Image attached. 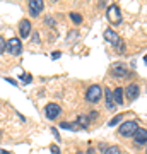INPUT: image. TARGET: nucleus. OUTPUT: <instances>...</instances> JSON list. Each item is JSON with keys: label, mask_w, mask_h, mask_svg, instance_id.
Here are the masks:
<instances>
[{"label": "nucleus", "mask_w": 147, "mask_h": 154, "mask_svg": "<svg viewBox=\"0 0 147 154\" xmlns=\"http://www.w3.org/2000/svg\"><path fill=\"white\" fill-rule=\"evenodd\" d=\"M5 81H7L9 84H14V86H19V84H17L16 81H14V79H9V77H5Z\"/></svg>", "instance_id": "25"}, {"label": "nucleus", "mask_w": 147, "mask_h": 154, "mask_svg": "<svg viewBox=\"0 0 147 154\" xmlns=\"http://www.w3.org/2000/svg\"><path fill=\"white\" fill-rule=\"evenodd\" d=\"M60 128H67V130H77V123H70V122H62Z\"/></svg>", "instance_id": "14"}, {"label": "nucleus", "mask_w": 147, "mask_h": 154, "mask_svg": "<svg viewBox=\"0 0 147 154\" xmlns=\"http://www.w3.org/2000/svg\"><path fill=\"white\" fill-rule=\"evenodd\" d=\"M120 122H121V115H116V116H113V118L109 120L108 125H109V127H115L116 123H120Z\"/></svg>", "instance_id": "18"}, {"label": "nucleus", "mask_w": 147, "mask_h": 154, "mask_svg": "<svg viewBox=\"0 0 147 154\" xmlns=\"http://www.w3.org/2000/svg\"><path fill=\"white\" fill-rule=\"evenodd\" d=\"M19 34H21V38H27L29 34H31V22L27 21V19H22L19 22Z\"/></svg>", "instance_id": "7"}, {"label": "nucleus", "mask_w": 147, "mask_h": 154, "mask_svg": "<svg viewBox=\"0 0 147 154\" xmlns=\"http://www.w3.org/2000/svg\"><path fill=\"white\" fill-rule=\"evenodd\" d=\"M104 39H106L108 43L115 45V46L121 43V41H120V38H118V34L115 33L113 29H106V31H104Z\"/></svg>", "instance_id": "9"}, {"label": "nucleus", "mask_w": 147, "mask_h": 154, "mask_svg": "<svg viewBox=\"0 0 147 154\" xmlns=\"http://www.w3.org/2000/svg\"><path fill=\"white\" fill-rule=\"evenodd\" d=\"M113 99H115V105H123V89L116 88L113 91Z\"/></svg>", "instance_id": "12"}, {"label": "nucleus", "mask_w": 147, "mask_h": 154, "mask_svg": "<svg viewBox=\"0 0 147 154\" xmlns=\"http://www.w3.org/2000/svg\"><path fill=\"white\" fill-rule=\"evenodd\" d=\"M106 16H108V21L111 22V24H118V22L121 21L120 9H118V5H116V4H111V5L108 7V12H106Z\"/></svg>", "instance_id": "3"}, {"label": "nucleus", "mask_w": 147, "mask_h": 154, "mask_svg": "<svg viewBox=\"0 0 147 154\" xmlns=\"http://www.w3.org/2000/svg\"><path fill=\"white\" fill-rule=\"evenodd\" d=\"M70 19L75 22V24H81L82 22V16L79 14V12H70Z\"/></svg>", "instance_id": "17"}, {"label": "nucleus", "mask_w": 147, "mask_h": 154, "mask_svg": "<svg viewBox=\"0 0 147 154\" xmlns=\"http://www.w3.org/2000/svg\"><path fill=\"white\" fill-rule=\"evenodd\" d=\"M46 118H50V120H55V118H58V115H60V111H62V108L57 103H50L48 106H46Z\"/></svg>", "instance_id": "6"}, {"label": "nucleus", "mask_w": 147, "mask_h": 154, "mask_svg": "<svg viewBox=\"0 0 147 154\" xmlns=\"http://www.w3.org/2000/svg\"><path fill=\"white\" fill-rule=\"evenodd\" d=\"M27 9H29V14L31 16H39V12L44 9V4H43V0H31L29 4H27Z\"/></svg>", "instance_id": "5"}, {"label": "nucleus", "mask_w": 147, "mask_h": 154, "mask_svg": "<svg viewBox=\"0 0 147 154\" xmlns=\"http://www.w3.org/2000/svg\"><path fill=\"white\" fill-rule=\"evenodd\" d=\"M5 50L11 53V55H14V57L21 55V53H22V43H21V39H19V38H11L9 41H7Z\"/></svg>", "instance_id": "2"}, {"label": "nucleus", "mask_w": 147, "mask_h": 154, "mask_svg": "<svg viewBox=\"0 0 147 154\" xmlns=\"http://www.w3.org/2000/svg\"><path fill=\"white\" fill-rule=\"evenodd\" d=\"M51 134H53V135H55V139H57L58 142H60V140H62V139H60V134H58V130H57L55 127H51Z\"/></svg>", "instance_id": "21"}, {"label": "nucleus", "mask_w": 147, "mask_h": 154, "mask_svg": "<svg viewBox=\"0 0 147 154\" xmlns=\"http://www.w3.org/2000/svg\"><path fill=\"white\" fill-rule=\"evenodd\" d=\"M58 57H60V51H53V53H51V58H53V60H57Z\"/></svg>", "instance_id": "24"}, {"label": "nucleus", "mask_w": 147, "mask_h": 154, "mask_svg": "<svg viewBox=\"0 0 147 154\" xmlns=\"http://www.w3.org/2000/svg\"><path fill=\"white\" fill-rule=\"evenodd\" d=\"M44 22H46V24H50V26H55V19H53V17H46V19H44Z\"/></svg>", "instance_id": "23"}, {"label": "nucleus", "mask_w": 147, "mask_h": 154, "mask_svg": "<svg viewBox=\"0 0 147 154\" xmlns=\"http://www.w3.org/2000/svg\"><path fill=\"white\" fill-rule=\"evenodd\" d=\"M33 43H39V36L38 34H33Z\"/></svg>", "instance_id": "26"}, {"label": "nucleus", "mask_w": 147, "mask_h": 154, "mask_svg": "<svg viewBox=\"0 0 147 154\" xmlns=\"http://www.w3.org/2000/svg\"><path fill=\"white\" fill-rule=\"evenodd\" d=\"M77 125H81V127H84V128H86V127L89 125V116L81 115L79 118H77Z\"/></svg>", "instance_id": "15"}, {"label": "nucleus", "mask_w": 147, "mask_h": 154, "mask_svg": "<svg viewBox=\"0 0 147 154\" xmlns=\"http://www.w3.org/2000/svg\"><path fill=\"white\" fill-rule=\"evenodd\" d=\"M86 98H87V101H91V103H98L99 99L103 98V89H101V86H98V84L91 86V88L87 89Z\"/></svg>", "instance_id": "1"}, {"label": "nucleus", "mask_w": 147, "mask_h": 154, "mask_svg": "<svg viewBox=\"0 0 147 154\" xmlns=\"http://www.w3.org/2000/svg\"><path fill=\"white\" fill-rule=\"evenodd\" d=\"M104 154H121V151H120L118 146H109V147H106Z\"/></svg>", "instance_id": "16"}, {"label": "nucleus", "mask_w": 147, "mask_h": 154, "mask_svg": "<svg viewBox=\"0 0 147 154\" xmlns=\"http://www.w3.org/2000/svg\"><path fill=\"white\" fill-rule=\"evenodd\" d=\"M5 46H7V41L2 38V34H0V53H4V51H5Z\"/></svg>", "instance_id": "19"}, {"label": "nucleus", "mask_w": 147, "mask_h": 154, "mask_svg": "<svg viewBox=\"0 0 147 154\" xmlns=\"http://www.w3.org/2000/svg\"><path fill=\"white\" fill-rule=\"evenodd\" d=\"M0 154H11V152H9V151H5V149H2V151H0Z\"/></svg>", "instance_id": "28"}, {"label": "nucleus", "mask_w": 147, "mask_h": 154, "mask_svg": "<svg viewBox=\"0 0 147 154\" xmlns=\"http://www.w3.org/2000/svg\"><path fill=\"white\" fill-rule=\"evenodd\" d=\"M123 93L127 94V98L137 99V98H139V94H140V89H139V86H137V84H128V88H127Z\"/></svg>", "instance_id": "10"}, {"label": "nucleus", "mask_w": 147, "mask_h": 154, "mask_svg": "<svg viewBox=\"0 0 147 154\" xmlns=\"http://www.w3.org/2000/svg\"><path fill=\"white\" fill-rule=\"evenodd\" d=\"M75 154H84V152H81V151H77V152Z\"/></svg>", "instance_id": "29"}, {"label": "nucleus", "mask_w": 147, "mask_h": 154, "mask_svg": "<svg viewBox=\"0 0 147 154\" xmlns=\"http://www.w3.org/2000/svg\"><path fill=\"white\" fill-rule=\"evenodd\" d=\"M50 151H51L53 154H62L60 149H58V146H51V147H50Z\"/></svg>", "instance_id": "22"}, {"label": "nucleus", "mask_w": 147, "mask_h": 154, "mask_svg": "<svg viewBox=\"0 0 147 154\" xmlns=\"http://www.w3.org/2000/svg\"><path fill=\"white\" fill-rule=\"evenodd\" d=\"M115 77H125L128 72L125 70V67L123 65H113V72H111Z\"/></svg>", "instance_id": "13"}, {"label": "nucleus", "mask_w": 147, "mask_h": 154, "mask_svg": "<svg viewBox=\"0 0 147 154\" xmlns=\"http://www.w3.org/2000/svg\"><path fill=\"white\" fill-rule=\"evenodd\" d=\"M132 137H133V140H135L137 144H145L147 142V130L145 128H142V127H139Z\"/></svg>", "instance_id": "8"}, {"label": "nucleus", "mask_w": 147, "mask_h": 154, "mask_svg": "<svg viewBox=\"0 0 147 154\" xmlns=\"http://www.w3.org/2000/svg\"><path fill=\"white\" fill-rule=\"evenodd\" d=\"M0 140H2V130H0Z\"/></svg>", "instance_id": "30"}, {"label": "nucleus", "mask_w": 147, "mask_h": 154, "mask_svg": "<svg viewBox=\"0 0 147 154\" xmlns=\"http://www.w3.org/2000/svg\"><path fill=\"white\" fill-rule=\"evenodd\" d=\"M21 79H22V82H24V84H29L31 81H33V77L29 75V74H26V75H21Z\"/></svg>", "instance_id": "20"}, {"label": "nucleus", "mask_w": 147, "mask_h": 154, "mask_svg": "<svg viewBox=\"0 0 147 154\" xmlns=\"http://www.w3.org/2000/svg\"><path fill=\"white\" fill-rule=\"evenodd\" d=\"M87 154H98V152H96L93 147H89V149H87Z\"/></svg>", "instance_id": "27"}, {"label": "nucleus", "mask_w": 147, "mask_h": 154, "mask_svg": "<svg viewBox=\"0 0 147 154\" xmlns=\"http://www.w3.org/2000/svg\"><path fill=\"white\" fill-rule=\"evenodd\" d=\"M104 96H106V106H108V110H115L113 91H111V89H104Z\"/></svg>", "instance_id": "11"}, {"label": "nucleus", "mask_w": 147, "mask_h": 154, "mask_svg": "<svg viewBox=\"0 0 147 154\" xmlns=\"http://www.w3.org/2000/svg\"><path fill=\"white\" fill-rule=\"evenodd\" d=\"M137 128H139V127H137L135 122H125V123H121V125L118 127V132H120V135L128 137V135H133V134H135Z\"/></svg>", "instance_id": "4"}, {"label": "nucleus", "mask_w": 147, "mask_h": 154, "mask_svg": "<svg viewBox=\"0 0 147 154\" xmlns=\"http://www.w3.org/2000/svg\"><path fill=\"white\" fill-rule=\"evenodd\" d=\"M145 152H147V149H145Z\"/></svg>", "instance_id": "31"}]
</instances>
